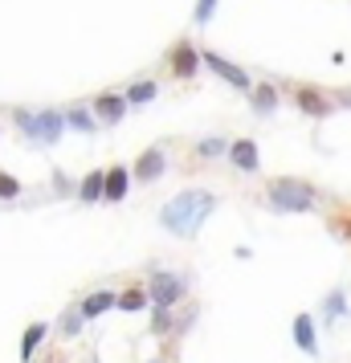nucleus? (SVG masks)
<instances>
[{
	"label": "nucleus",
	"instance_id": "f257e3e1",
	"mask_svg": "<svg viewBox=\"0 0 351 363\" xmlns=\"http://www.w3.org/2000/svg\"><path fill=\"white\" fill-rule=\"evenodd\" d=\"M213 208H217V196H213V192L188 188V192L172 196L164 208H160V225H164L167 233H176V237H196V229L208 220Z\"/></svg>",
	"mask_w": 351,
	"mask_h": 363
},
{
	"label": "nucleus",
	"instance_id": "f03ea898",
	"mask_svg": "<svg viewBox=\"0 0 351 363\" xmlns=\"http://www.w3.org/2000/svg\"><path fill=\"white\" fill-rule=\"evenodd\" d=\"M269 204H274V213H311L315 188L302 180H274L269 184Z\"/></svg>",
	"mask_w": 351,
	"mask_h": 363
},
{
	"label": "nucleus",
	"instance_id": "7ed1b4c3",
	"mask_svg": "<svg viewBox=\"0 0 351 363\" xmlns=\"http://www.w3.org/2000/svg\"><path fill=\"white\" fill-rule=\"evenodd\" d=\"M13 123H17L33 143H45V147L57 143V139H62V127H66L57 111H37V115L33 111H13Z\"/></svg>",
	"mask_w": 351,
	"mask_h": 363
},
{
	"label": "nucleus",
	"instance_id": "20e7f679",
	"mask_svg": "<svg viewBox=\"0 0 351 363\" xmlns=\"http://www.w3.org/2000/svg\"><path fill=\"white\" fill-rule=\"evenodd\" d=\"M188 294V281L180 274H172V269H155L147 281V302L155 306H167V311H176V302Z\"/></svg>",
	"mask_w": 351,
	"mask_h": 363
},
{
	"label": "nucleus",
	"instance_id": "39448f33",
	"mask_svg": "<svg viewBox=\"0 0 351 363\" xmlns=\"http://www.w3.org/2000/svg\"><path fill=\"white\" fill-rule=\"evenodd\" d=\"M201 66H208L213 74H217V78H225V82L237 86V90H250V86H253V82H250V74H245L241 66H233L229 57H221V53H201Z\"/></svg>",
	"mask_w": 351,
	"mask_h": 363
},
{
	"label": "nucleus",
	"instance_id": "423d86ee",
	"mask_svg": "<svg viewBox=\"0 0 351 363\" xmlns=\"http://www.w3.org/2000/svg\"><path fill=\"white\" fill-rule=\"evenodd\" d=\"M164 172H167V151H164V147L139 151V160H135V167H131V176H135V180H143V184L160 180Z\"/></svg>",
	"mask_w": 351,
	"mask_h": 363
},
{
	"label": "nucleus",
	"instance_id": "0eeeda50",
	"mask_svg": "<svg viewBox=\"0 0 351 363\" xmlns=\"http://www.w3.org/2000/svg\"><path fill=\"white\" fill-rule=\"evenodd\" d=\"M172 74L176 78H196V69H201V53H196V45L192 41H176V50H172Z\"/></svg>",
	"mask_w": 351,
	"mask_h": 363
},
{
	"label": "nucleus",
	"instance_id": "6e6552de",
	"mask_svg": "<svg viewBox=\"0 0 351 363\" xmlns=\"http://www.w3.org/2000/svg\"><path fill=\"white\" fill-rule=\"evenodd\" d=\"M294 102H299V111H306L311 118L331 115V99H327L323 90H315V86H299V90H294Z\"/></svg>",
	"mask_w": 351,
	"mask_h": 363
},
{
	"label": "nucleus",
	"instance_id": "1a4fd4ad",
	"mask_svg": "<svg viewBox=\"0 0 351 363\" xmlns=\"http://www.w3.org/2000/svg\"><path fill=\"white\" fill-rule=\"evenodd\" d=\"M225 155H229V160H233V167H241V172H257V167H262V151H257V143H253V139H233Z\"/></svg>",
	"mask_w": 351,
	"mask_h": 363
},
{
	"label": "nucleus",
	"instance_id": "9d476101",
	"mask_svg": "<svg viewBox=\"0 0 351 363\" xmlns=\"http://www.w3.org/2000/svg\"><path fill=\"white\" fill-rule=\"evenodd\" d=\"M94 123H118V118L127 115V99L115 94V90H102L99 99H94Z\"/></svg>",
	"mask_w": 351,
	"mask_h": 363
},
{
	"label": "nucleus",
	"instance_id": "9b49d317",
	"mask_svg": "<svg viewBox=\"0 0 351 363\" xmlns=\"http://www.w3.org/2000/svg\"><path fill=\"white\" fill-rule=\"evenodd\" d=\"M294 347L299 351H306V355H318V335H315V318L302 311V314H294Z\"/></svg>",
	"mask_w": 351,
	"mask_h": 363
},
{
	"label": "nucleus",
	"instance_id": "f8f14e48",
	"mask_svg": "<svg viewBox=\"0 0 351 363\" xmlns=\"http://www.w3.org/2000/svg\"><path fill=\"white\" fill-rule=\"evenodd\" d=\"M127 184H131V172H127V167L102 172V200H123L127 196Z\"/></svg>",
	"mask_w": 351,
	"mask_h": 363
},
{
	"label": "nucleus",
	"instance_id": "ddd939ff",
	"mask_svg": "<svg viewBox=\"0 0 351 363\" xmlns=\"http://www.w3.org/2000/svg\"><path fill=\"white\" fill-rule=\"evenodd\" d=\"M50 339V323H29L25 327V335H21V359L25 363H33V355H37V347Z\"/></svg>",
	"mask_w": 351,
	"mask_h": 363
},
{
	"label": "nucleus",
	"instance_id": "4468645a",
	"mask_svg": "<svg viewBox=\"0 0 351 363\" xmlns=\"http://www.w3.org/2000/svg\"><path fill=\"white\" fill-rule=\"evenodd\" d=\"M111 306H115V294H111V290H99V294L86 298L78 314H82V323H86V318H99V314H106Z\"/></svg>",
	"mask_w": 351,
	"mask_h": 363
},
{
	"label": "nucleus",
	"instance_id": "2eb2a0df",
	"mask_svg": "<svg viewBox=\"0 0 351 363\" xmlns=\"http://www.w3.org/2000/svg\"><path fill=\"white\" fill-rule=\"evenodd\" d=\"M115 306L118 311H127V314L143 311V306H147V290H143V286H127L123 294H115Z\"/></svg>",
	"mask_w": 351,
	"mask_h": 363
},
{
	"label": "nucleus",
	"instance_id": "dca6fc26",
	"mask_svg": "<svg viewBox=\"0 0 351 363\" xmlns=\"http://www.w3.org/2000/svg\"><path fill=\"white\" fill-rule=\"evenodd\" d=\"M253 111H257V115H269V111H278V90H274V82L253 86Z\"/></svg>",
	"mask_w": 351,
	"mask_h": 363
},
{
	"label": "nucleus",
	"instance_id": "f3484780",
	"mask_svg": "<svg viewBox=\"0 0 351 363\" xmlns=\"http://www.w3.org/2000/svg\"><path fill=\"white\" fill-rule=\"evenodd\" d=\"M62 123H66V127H74V131H94V127H99V123H94V115H90L86 106H69L66 115H62Z\"/></svg>",
	"mask_w": 351,
	"mask_h": 363
},
{
	"label": "nucleus",
	"instance_id": "a211bd4d",
	"mask_svg": "<svg viewBox=\"0 0 351 363\" xmlns=\"http://www.w3.org/2000/svg\"><path fill=\"white\" fill-rule=\"evenodd\" d=\"M155 94H160V86L155 82H135V86H127L123 99H127V106H143V102H151Z\"/></svg>",
	"mask_w": 351,
	"mask_h": 363
},
{
	"label": "nucleus",
	"instance_id": "6ab92c4d",
	"mask_svg": "<svg viewBox=\"0 0 351 363\" xmlns=\"http://www.w3.org/2000/svg\"><path fill=\"white\" fill-rule=\"evenodd\" d=\"M225 151H229V143L217 139V135H208V139L196 143V155H201V160H217V155H225Z\"/></svg>",
	"mask_w": 351,
	"mask_h": 363
},
{
	"label": "nucleus",
	"instance_id": "aec40b11",
	"mask_svg": "<svg viewBox=\"0 0 351 363\" xmlns=\"http://www.w3.org/2000/svg\"><path fill=\"white\" fill-rule=\"evenodd\" d=\"M323 314H327V323H335L339 314H347V298H343V290H331V294H327V302H323Z\"/></svg>",
	"mask_w": 351,
	"mask_h": 363
},
{
	"label": "nucleus",
	"instance_id": "412c9836",
	"mask_svg": "<svg viewBox=\"0 0 351 363\" xmlns=\"http://www.w3.org/2000/svg\"><path fill=\"white\" fill-rule=\"evenodd\" d=\"M78 192H82V200H86V204H94V200H102V172H90V176L82 180V188H78Z\"/></svg>",
	"mask_w": 351,
	"mask_h": 363
},
{
	"label": "nucleus",
	"instance_id": "4be33fe9",
	"mask_svg": "<svg viewBox=\"0 0 351 363\" xmlns=\"http://www.w3.org/2000/svg\"><path fill=\"white\" fill-rule=\"evenodd\" d=\"M78 330H82V314H78V306H69V311L62 314V335H66V339H78Z\"/></svg>",
	"mask_w": 351,
	"mask_h": 363
},
{
	"label": "nucleus",
	"instance_id": "5701e85b",
	"mask_svg": "<svg viewBox=\"0 0 351 363\" xmlns=\"http://www.w3.org/2000/svg\"><path fill=\"white\" fill-rule=\"evenodd\" d=\"M17 196H21V180L9 176V172H0V200H17Z\"/></svg>",
	"mask_w": 351,
	"mask_h": 363
},
{
	"label": "nucleus",
	"instance_id": "b1692460",
	"mask_svg": "<svg viewBox=\"0 0 351 363\" xmlns=\"http://www.w3.org/2000/svg\"><path fill=\"white\" fill-rule=\"evenodd\" d=\"M151 330H155V335H167V330H172V311H167V306H155V314H151Z\"/></svg>",
	"mask_w": 351,
	"mask_h": 363
},
{
	"label": "nucleus",
	"instance_id": "393cba45",
	"mask_svg": "<svg viewBox=\"0 0 351 363\" xmlns=\"http://www.w3.org/2000/svg\"><path fill=\"white\" fill-rule=\"evenodd\" d=\"M217 13V0H196V13H192V21L196 25H208V17Z\"/></svg>",
	"mask_w": 351,
	"mask_h": 363
},
{
	"label": "nucleus",
	"instance_id": "a878e982",
	"mask_svg": "<svg viewBox=\"0 0 351 363\" xmlns=\"http://www.w3.org/2000/svg\"><path fill=\"white\" fill-rule=\"evenodd\" d=\"M151 363H164V359H151Z\"/></svg>",
	"mask_w": 351,
	"mask_h": 363
}]
</instances>
